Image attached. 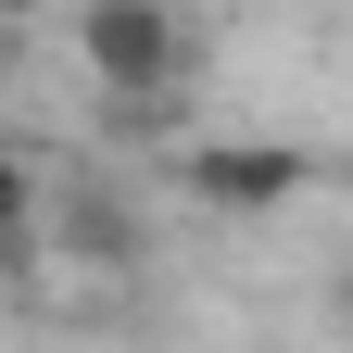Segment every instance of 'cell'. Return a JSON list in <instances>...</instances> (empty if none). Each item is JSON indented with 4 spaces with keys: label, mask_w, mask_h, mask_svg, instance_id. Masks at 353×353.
<instances>
[{
    "label": "cell",
    "mask_w": 353,
    "mask_h": 353,
    "mask_svg": "<svg viewBox=\"0 0 353 353\" xmlns=\"http://www.w3.org/2000/svg\"><path fill=\"white\" fill-rule=\"evenodd\" d=\"M76 63L114 88V101H176L202 76V26L176 0H88L76 13Z\"/></svg>",
    "instance_id": "1"
},
{
    "label": "cell",
    "mask_w": 353,
    "mask_h": 353,
    "mask_svg": "<svg viewBox=\"0 0 353 353\" xmlns=\"http://www.w3.org/2000/svg\"><path fill=\"white\" fill-rule=\"evenodd\" d=\"M176 176H190L202 214H290L303 190H316V164H303L290 139H190Z\"/></svg>",
    "instance_id": "2"
},
{
    "label": "cell",
    "mask_w": 353,
    "mask_h": 353,
    "mask_svg": "<svg viewBox=\"0 0 353 353\" xmlns=\"http://www.w3.org/2000/svg\"><path fill=\"white\" fill-rule=\"evenodd\" d=\"M328 316H341V328H353V252H341V265H328Z\"/></svg>",
    "instance_id": "3"
}]
</instances>
